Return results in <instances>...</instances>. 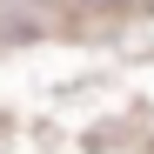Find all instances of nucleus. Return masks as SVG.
<instances>
[{
    "mask_svg": "<svg viewBox=\"0 0 154 154\" xmlns=\"http://www.w3.org/2000/svg\"><path fill=\"white\" fill-rule=\"evenodd\" d=\"M100 7H114V0H100Z\"/></svg>",
    "mask_w": 154,
    "mask_h": 154,
    "instance_id": "obj_1",
    "label": "nucleus"
}]
</instances>
